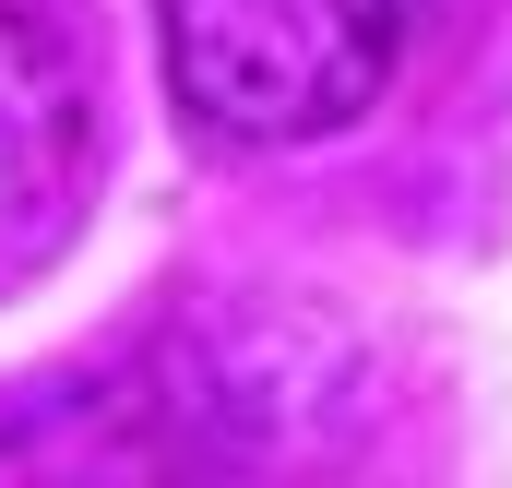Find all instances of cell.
I'll return each mask as SVG.
<instances>
[{"label":"cell","instance_id":"6da1fadb","mask_svg":"<svg viewBox=\"0 0 512 488\" xmlns=\"http://www.w3.org/2000/svg\"><path fill=\"white\" fill-rule=\"evenodd\" d=\"M167 96L215 143H334L382 108L405 60V0H155Z\"/></svg>","mask_w":512,"mask_h":488},{"label":"cell","instance_id":"7a4b0ae2","mask_svg":"<svg viewBox=\"0 0 512 488\" xmlns=\"http://www.w3.org/2000/svg\"><path fill=\"white\" fill-rule=\"evenodd\" d=\"M84 155H96V96L72 36L0 0V262L60 239V215L84 203Z\"/></svg>","mask_w":512,"mask_h":488}]
</instances>
